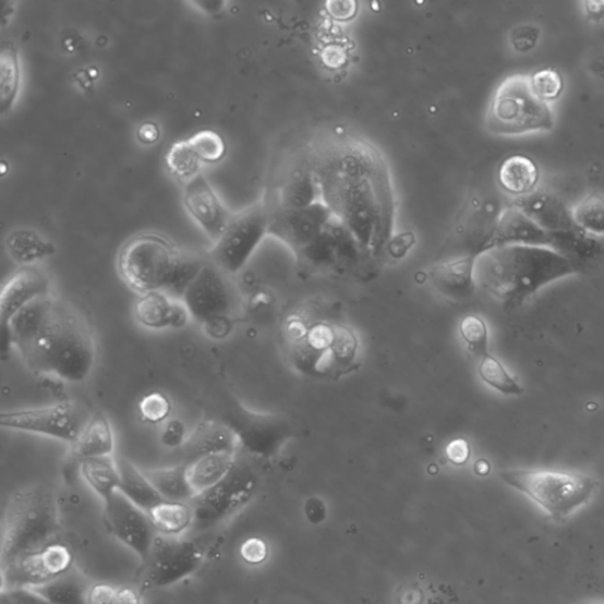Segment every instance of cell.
<instances>
[{
    "instance_id": "1",
    "label": "cell",
    "mask_w": 604,
    "mask_h": 604,
    "mask_svg": "<svg viewBox=\"0 0 604 604\" xmlns=\"http://www.w3.org/2000/svg\"><path fill=\"white\" fill-rule=\"evenodd\" d=\"M28 370L41 377L80 384L96 365V342L82 316L51 294L33 302L3 334Z\"/></svg>"
},
{
    "instance_id": "2",
    "label": "cell",
    "mask_w": 604,
    "mask_h": 604,
    "mask_svg": "<svg viewBox=\"0 0 604 604\" xmlns=\"http://www.w3.org/2000/svg\"><path fill=\"white\" fill-rule=\"evenodd\" d=\"M383 180L379 167L362 150L341 155L319 180L325 204L369 256H378L390 235Z\"/></svg>"
},
{
    "instance_id": "3",
    "label": "cell",
    "mask_w": 604,
    "mask_h": 604,
    "mask_svg": "<svg viewBox=\"0 0 604 604\" xmlns=\"http://www.w3.org/2000/svg\"><path fill=\"white\" fill-rule=\"evenodd\" d=\"M581 270L570 258L548 247L509 244L476 253V278L509 310L522 306L543 287Z\"/></svg>"
},
{
    "instance_id": "4",
    "label": "cell",
    "mask_w": 604,
    "mask_h": 604,
    "mask_svg": "<svg viewBox=\"0 0 604 604\" xmlns=\"http://www.w3.org/2000/svg\"><path fill=\"white\" fill-rule=\"evenodd\" d=\"M0 569L46 548L59 535V509L53 493L43 485L11 495L3 515Z\"/></svg>"
},
{
    "instance_id": "5",
    "label": "cell",
    "mask_w": 604,
    "mask_h": 604,
    "mask_svg": "<svg viewBox=\"0 0 604 604\" xmlns=\"http://www.w3.org/2000/svg\"><path fill=\"white\" fill-rule=\"evenodd\" d=\"M192 261L168 238L141 233L122 247L119 270L123 281L141 295L166 292L172 297L189 278Z\"/></svg>"
},
{
    "instance_id": "6",
    "label": "cell",
    "mask_w": 604,
    "mask_h": 604,
    "mask_svg": "<svg viewBox=\"0 0 604 604\" xmlns=\"http://www.w3.org/2000/svg\"><path fill=\"white\" fill-rule=\"evenodd\" d=\"M499 478L556 521L587 505L599 486L596 480L579 472L516 469L500 472Z\"/></svg>"
},
{
    "instance_id": "7",
    "label": "cell",
    "mask_w": 604,
    "mask_h": 604,
    "mask_svg": "<svg viewBox=\"0 0 604 604\" xmlns=\"http://www.w3.org/2000/svg\"><path fill=\"white\" fill-rule=\"evenodd\" d=\"M289 347L295 365L309 375L325 376L354 362L358 341L347 326L316 322L289 323Z\"/></svg>"
},
{
    "instance_id": "8",
    "label": "cell",
    "mask_w": 604,
    "mask_h": 604,
    "mask_svg": "<svg viewBox=\"0 0 604 604\" xmlns=\"http://www.w3.org/2000/svg\"><path fill=\"white\" fill-rule=\"evenodd\" d=\"M554 125L552 107L532 93L526 75H512L503 81L486 112L488 132L499 136L551 132Z\"/></svg>"
},
{
    "instance_id": "9",
    "label": "cell",
    "mask_w": 604,
    "mask_h": 604,
    "mask_svg": "<svg viewBox=\"0 0 604 604\" xmlns=\"http://www.w3.org/2000/svg\"><path fill=\"white\" fill-rule=\"evenodd\" d=\"M257 486L255 469L239 455L234 468L220 483L191 500L194 511L193 529L206 531L222 524L249 505Z\"/></svg>"
},
{
    "instance_id": "10",
    "label": "cell",
    "mask_w": 604,
    "mask_h": 604,
    "mask_svg": "<svg viewBox=\"0 0 604 604\" xmlns=\"http://www.w3.org/2000/svg\"><path fill=\"white\" fill-rule=\"evenodd\" d=\"M269 207L267 201L233 214L224 234L214 242L210 263L226 275H237L268 235Z\"/></svg>"
},
{
    "instance_id": "11",
    "label": "cell",
    "mask_w": 604,
    "mask_h": 604,
    "mask_svg": "<svg viewBox=\"0 0 604 604\" xmlns=\"http://www.w3.org/2000/svg\"><path fill=\"white\" fill-rule=\"evenodd\" d=\"M222 421L233 430L240 450L258 458L276 457L294 437L293 425L283 416L252 411L238 399H233Z\"/></svg>"
},
{
    "instance_id": "12",
    "label": "cell",
    "mask_w": 604,
    "mask_h": 604,
    "mask_svg": "<svg viewBox=\"0 0 604 604\" xmlns=\"http://www.w3.org/2000/svg\"><path fill=\"white\" fill-rule=\"evenodd\" d=\"M225 276L218 266L205 263L181 299L192 319L203 324L210 336L218 325H227L233 310L232 291Z\"/></svg>"
},
{
    "instance_id": "13",
    "label": "cell",
    "mask_w": 604,
    "mask_h": 604,
    "mask_svg": "<svg viewBox=\"0 0 604 604\" xmlns=\"http://www.w3.org/2000/svg\"><path fill=\"white\" fill-rule=\"evenodd\" d=\"M0 426L74 445L84 425L73 402L62 401L48 407L4 411L0 413Z\"/></svg>"
},
{
    "instance_id": "14",
    "label": "cell",
    "mask_w": 604,
    "mask_h": 604,
    "mask_svg": "<svg viewBox=\"0 0 604 604\" xmlns=\"http://www.w3.org/2000/svg\"><path fill=\"white\" fill-rule=\"evenodd\" d=\"M205 552L190 540L158 534L147 565V582L153 588H166L192 577L205 563Z\"/></svg>"
},
{
    "instance_id": "15",
    "label": "cell",
    "mask_w": 604,
    "mask_h": 604,
    "mask_svg": "<svg viewBox=\"0 0 604 604\" xmlns=\"http://www.w3.org/2000/svg\"><path fill=\"white\" fill-rule=\"evenodd\" d=\"M74 565V553L65 543L53 542L36 553L0 569L2 589L39 588L67 575Z\"/></svg>"
},
{
    "instance_id": "16",
    "label": "cell",
    "mask_w": 604,
    "mask_h": 604,
    "mask_svg": "<svg viewBox=\"0 0 604 604\" xmlns=\"http://www.w3.org/2000/svg\"><path fill=\"white\" fill-rule=\"evenodd\" d=\"M268 207V235L285 242L295 255L307 249L335 218L333 209L322 201L300 209Z\"/></svg>"
},
{
    "instance_id": "17",
    "label": "cell",
    "mask_w": 604,
    "mask_h": 604,
    "mask_svg": "<svg viewBox=\"0 0 604 604\" xmlns=\"http://www.w3.org/2000/svg\"><path fill=\"white\" fill-rule=\"evenodd\" d=\"M105 520L111 534L145 564L158 535L149 515L118 492L105 502Z\"/></svg>"
},
{
    "instance_id": "18",
    "label": "cell",
    "mask_w": 604,
    "mask_h": 604,
    "mask_svg": "<svg viewBox=\"0 0 604 604\" xmlns=\"http://www.w3.org/2000/svg\"><path fill=\"white\" fill-rule=\"evenodd\" d=\"M183 204L195 224L213 242L224 234L232 219L233 214L224 206L203 172L185 182Z\"/></svg>"
},
{
    "instance_id": "19",
    "label": "cell",
    "mask_w": 604,
    "mask_h": 604,
    "mask_svg": "<svg viewBox=\"0 0 604 604\" xmlns=\"http://www.w3.org/2000/svg\"><path fill=\"white\" fill-rule=\"evenodd\" d=\"M51 294V280L38 266L21 267L8 280L0 297V325L7 333L16 316L38 299Z\"/></svg>"
},
{
    "instance_id": "20",
    "label": "cell",
    "mask_w": 604,
    "mask_h": 604,
    "mask_svg": "<svg viewBox=\"0 0 604 604\" xmlns=\"http://www.w3.org/2000/svg\"><path fill=\"white\" fill-rule=\"evenodd\" d=\"M555 241V234L546 232L527 217L521 209L512 205L500 213L492 238L481 251L496 246H509V244L554 250Z\"/></svg>"
},
{
    "instance_id": "21",
    "label": "cell",
    "mask_w": 604,
    "mask_h": 604,
    "mask_svg": "<svg viewBox=\"0 0 604 604\" xmlns=\"http://www.w3.org/2000/svg\"><path fill=\"white\" fill-rule=\"evenodd\" d=\"M136 322L150 330L181 329L192 316L182 300L166 292L142 294L134 306Z\"/></svg>"
},
{
    "instance_id": "22",
    "label": "cell",
    "mask_w": 604,
    "mask_h": 604,
    "mask_svg": "<svg viewBox=\"0 0 604 604\" xmlns=\"http://www.w3.org/2000/svg\"><path fill=\"white\" fill-rule=\"evenodd\" d=\"M430 283L444 298L466 301L476 292V254L440 263L430 269Z\"/></svg>"
},
{
    "instance_id": "23",
    "label": "cell",
    "mask_w": 604,
    "mask_h": 604,
    "mask_svg": "<svg viewBox=\"0 0 604 604\" xmlns=\"http://www.w3.org/2000/svg\"><path fill=\"white\" fill-rule=\"evenodd\" d=\"M512 205L548 233L582 232L573 222L571 209L554 194L536 191L517 197Z\"/></svg>"
},
{
    "instance_id": "24",
    "label": "cell",
    "mask_w": 604,
    "mask_h": 604,
    "mask_svg": "<svg viewBox=\"0 0 604 604\" xmlns=\"http://www.w3.org/2000/svg\"><path fill=\"white\" fill-rule=\"evenodd\" d=\"M240 445L233 430L226 422L207 420L201 422L182 448L184 463L213 454H240Z\"/></svg>"
},
{
    "instance_id": "25",
    "label": "cell",
    "mask_w": 604,
    "mask_h": 604,
    "mask_svg": "<svg viewBox=\"0 0 604 604\" xmlns=\"http://www.w3.org/2000/svg\"><path fill=\"white\" fill-rule=\"evenodd\" d=\"M497 178L503 191L516 197H523L536 192L540 168L531 157L515 154L500 164Z\"/></svg>"
},
{
    "instance_id": "26",
    "label": "cell",
    "mask_w": 604,
    "mask_h": 604,
    "mask_svg": "<svg viewBox=\"0 0 604 604\" xmlns=\"http://www.w3.org/2000/svg\"><path fill=\"white\" fill-rule=\"evenodd\" d=\"M5 249L11 261L20 267L37 266L57 252L52 241L27 228L13 230L7 237Z\"/></svg>"
},
{
    "instance_id": "27",
    "label": "cell",
    "mask_w": 604,
    "mask_h": 604,
    "mask_svg": "<svg viewBox=\"0 0 604 604\" xmlns=\"http://www.w3.org/2000/svg\"><path fill=\"white\" fill-rule=\"evenodd\" d=\"M73 447L80 460L112 456L114 434L108 415L102 411H96L84 424Z\"/></svg>"
},
{
    "instance_id": "28",
    "label": "cell",
    "mask_w": 604,
    "mask_h": 604,
    "mask_svg": "<svg viewBox=\"0 0 604 604\" xmlns=\"http://www.w3.org/2000/svg\"><path fill=\"white\" fill-rule=\"evenodd\" d=\"M80 471L86 484L104 503L120 491L118 459L112 456L81 459Z\"/></svg>"
},
{
    "instance_id": "29",
    "label": "cell",
    "mask_w": 604,
    "mask_h": 604,
    "mask_svg": "<svg viewBox=\"0 0 604 604\" xmlns=\"http://www.w3.org/2000/svg\"><path fill=\"white\" fill-rule=\"evenodd\" d=\"M121 483L120 493L129 500L134 503L136 507L148 512L158 503L165 500L157 493L152 482L146 476L145 471L136 468L131 460L125 458L118 459Z\"/></svg>"
},
{
    "instance_id": "30",
    "label": "cell",
    "mask_w": 604,
    "mask_h": 604,
    "mask_svg": "<svg viewBox=\"0 0 604 604\" xmlns=\"http://www.w3.org/2000/svg\"><path fill=\"white\" fill-rule=\"evenodd\" d=\"M240 455V454H239ZM239 455L213 454L194 460L189 466V478L195 497L220 483L234 468Z\"/></svg>"
},
{
    "instance_id": "31",
    "label": "cell",
    "mask_w": 604,
    "mask_h": 604,
    "mask_svg": "<svg viewBox=\"0 0 604 604\" xmlns=\"http://www.w3.org/2000/svg\"><path fill=\"white\" fill-rule=\"evenodd\" d=\"M157 534L180 537L193 528L194 511L190 503L162 500L147 512Z\"/></svg>"
},
{
    "instance_id": "32",
    "label": "cell",
    "mask_w": 604,
    "mask_h": 604,
    "mask_svg": "<svg viewBox=\"0 0 604 604\" xmlns=\"http://www.w3.org/2000/svg\"><path fill=\"white\" fill-rule=\"evenodd\" d=\"M143 471L164 499L190 503L195 497L189 478V466L185 463Z\"/></svg>"
},
{
    "instance_id": "33",
    "label": "cell",
    "mask_w": 604,
    "mask_h": 604,
    "mask_svg": "<svg viewBox=\"0 0 604 604\" xmlns=\"http://www.w3.org/2000/svg\"><path fill=\"white\" fill-rule=\"evenodd\" d=\"M22 84L20 52L11 41L4 43L0 52V95H2V113L12 109L19 98Z\"/></svg>"
},
{
    "instance_id": "34",
    "label": "cell",
    "mask_w": 604,
    "mask_h": 604,
    "mask_svg": "<svg viewBox=\"0 0 604 604\" xmlns=\"http://www.w3.org/2000/svg\"><path fill=\"white\" fill-rule=\"evenodd\" d=\"M322 185L318 179L310 174H301L287 182L278 198L277 208L300 209L319 203Z\"/></svg>"
},
{
    "instance_id": "35",
    "label": "cell",
    "mask_w": 604,
    "mask_h": 604,
    "mask_svg": "<svg viewBox=\"0 0 604 604\" xmlns=\"http://www.w3.org/2000/svg\"><path fill=\"white\" fill-rule=\"evenodd\" d=\"M479 376L483 383L505 396H521L524 388L496 357L488 353L480 359Z\"/></svg>"
},
{
    "instance_id": "36",
    "label": "cell",
    "mask_w": 604,
    "mask_h": 604,
    "mask_svg": "<svg viewBox=\"0 0 604 604\" xmlns=\"http://www.w3.org/2000/svg\"><path fill=\"white\" fill-rule=\"evenodd\" d=\"M575 225L591 237H604V197L591 194L571 209Z\"/></svg>"
},
{
    "instance_id": "37",
    "label": "cell",
    "mask_w": 604,
    "mask_h": 604,
    "mask_svg": "<svg viewBox=\"0 0 604 604\" xmlns=\"http://www.w3.org/2000/svg\"><path fill=\"white\" fill-rule=\"evenodd\" d=\"M166 165L170 174L189 182L200 174L201 166L189 138L172 143L166 155Z\"/></svg>"
},
{
    "instance_id": "38",
    "label": "cell",
    "mask_w": 604,
    "mask_h": 604,
    "mask_svg": "<svg viewBox=\"0 0 604 604\" xmlns=\"http://www.w3.org/2000/svg\"><path fill=\"white\" fill-rule=\"evenodd\" d=\"M51 604H88V591L69 572L46 585L36 588Z\"/></svg>"
},
{
    "instance_id": "39",
    "label": "cell",
    "mask_w": 604,
    "mask_h": 604,
    "mask_svg": "<svg viewBox=\"0 0 604 604\" xmlns=\"http://www.w3.org/2000/svg\"><path fill=\"white\" fill-rule=\"evenodd\" d=\"M193 150L203 165H215L224 160L227 154L226 141L218 132L205 129L189 138Z\"/></svg>"
},
{
    "instance_id": "40",
    "label": "cell",
    "mask_w": 604,
    "mask_h": 604,
    "mask_svg": "<svg viewBox=\"0 0 604 604\" xmlns=\"http://www.w3.org/2000/svg\"><path fill=\"white\" fill-rule=\"evenodd\" d=\"M459 334L467 343L468 350L474 357L482 359L487 355L491 347V336L483 318L479 315H466L459 324Z\"/></svg>"
},
{
    "instance_id": "41",
    "label": "cell",
    "mask_w": 604,
    "mask_h": 604,
    "mask_svg": "<svg viewBox=\"0 0 604 604\" xmlns=\"http://www.w3.org/2000/svg\"><path fill=\"white\" fill-rule=\"evenodd\" d=\"M532 93L544 104L554 102L564 94V76L554 68H543L529 76Z\"/></svg>"
},
{
    "instance_id": "42",
    "label": "cell",
    "mask_w": 604,
    "mask_h": 604,
    "mask_svg": "<svg viewBox=\"0 0 604 604\" xmlns=\"http://www.w3.org/2000/svg\"><path fill=\"white\" fill-rule=\"evenodd\" d=\"M137 409L143 422L157 425L169 420L172 407L166 394L152 391L141 398Z\"/></svg>"
},
{
    "instance_id": "43",
    "label": "cell",
    "mask_w": 604,
    "mask_h": 604,
    "mask_svg": "<svg viewBox=\"0 0 604 604\" xmlns=\"http://www.w3.org/2000/svg\"><path fill=\"white\" fill-rule=\"evenodd\" d=\"M160 439L167 449H182L189 439L185 424L181 420L169 419L162 427Z\"/></svg>"
},
{
    "instance_id": "44",
    "label": "cell",
    "mask_w": 604,
    "mask_h": 604,
    "mask_svg": "<svg viewBox=\"0 0 604 604\" xmlns=\"http://www.w3.org/2000/svg\"><path fill=\"white\" fill-rule=\"evenodd\" d=\"M0 604H51L33 588L2 589Z\"/></svg>"
},
{
    "instance_id": "45",
    "label": "cell",
    "mask_w": 604,
    "mask_h": 604,
    "mask_svg": "<svg viewBox=\"0 0 604 604\" xmlns=\"http://www.w3.org/2000/svg\"><path fill=\"white\" fill-rule=\"evenodd\" d=\"M240 554L247 564L258 565L266 559L267 546L262 540L250 539L242 544Z\"/></svg>"
},
{
    "instance_id": "46",
    "label": "cell",
    "mask_w": 604,
    "mask_h": 604,
    "mask_svg": "<svg viewBox=\"0 0 604 604\" xmlns=\"http://www.w3.org/2000/svg\"><path fill=\"white\" fill-rule=\"evenodd\" d=\"M118 592L119 589L110 584H95L88 591V604H113Z\"/></svg>"
},
{
    "instance_id": "47",
    "label": "cell",
    "mask_w": 604,
    "mask_h": 604,
    "mask_svg": "<svg viewBox=\"0 0 604 604\" xmlns=\"http://www.w3.org/2000/svg\"><path fill=\"white\" fill-rule=\"evenodd\" d=\"M471 456L470 445L466 439H455L447 447V457L455 466H464Z\"/></svg>"
},
{
    "instance_id": "48",
    "label": "cell",
    "mask_w": 604,
    "mask_h": 604,
    "mask_svg": "<svg viewBox=\"0 0 604 604\" xmlns=\"http://www.w3.org/2000/svg\"><path fill=\"white\" fill-rule=\"evenodd\" d=\"M138 140L145 145H153L161 136L160 128L154 122L143 123L138 129Z\"/></svg>"
},
{
    "instance_id": "49",
    "label": "cell",
    "mask_w": 604,
    "mask_h": 604,
    "mask_svg": "<svg viewBox=\"0 0 604 604\" xmlns=\"http://www.w3.org/2000/svg\"><path fill=\"white\" fill-rule=\"evenodd\" d=\"M113 604H142L140 594L131 587L119 589L117 599Z\"/></svg>"
},
{
    "instance_id": "50",
    "label": "cell",
    "mask_w": 604,
    "mask_h": 604,
    "mask_svg": "<svg viewBox=\"0 0 604 604\" xmlns=\"http://www.w3.org/2000/svg\"><path fill=\"white\" fill-rule=\"evenodd\" d=\"M583 5L589 20L600 22L604 19V0H601V2L589 0V2H584Z\"/></svg>"
},
{
    "instance_id": "51",
    "label": "cell",
    "mask_w": 604,
    "mask_h": 604,
    "mask_svg": "<svg viewBox=\"0 0 604 604\" xmlns=\"http://www.w3.org/2000/svg\"><path fill=\"white\" fill-rule=\"evenodd\" d=\"M198 8L203 9V11L207 13H218L222 10V7L225 3L222 2H203V3H195Z\"/></svg>"
},
{
    "instance_id": "52",
    "label": "cell",
    "mask_w": 604,
    "mask_h": 604,
    "mask_svg": "<svg viewBox=\"0 0 604 604\" xmlns=\"http://www.w3.org/2000/svg\"><path fill=\"white\" fill-rule=\"evenodd\" d=\"M588 604H604V603H588Z\"/></svg>"
}]
</instances>
